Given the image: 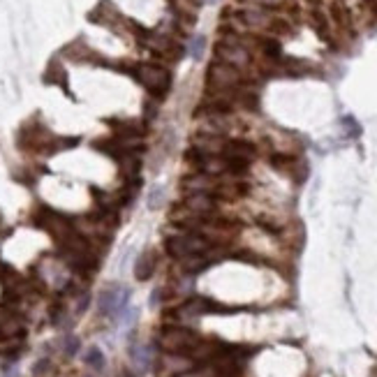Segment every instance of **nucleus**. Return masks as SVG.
<instances>
[{
	"instance_id": "obj_1",
	"label": "nucleus",
	"mask_w": 377,
	"mask_h": 377,
	"mask_svg": "<svg viewBox=\"0 0 377 377\" xmlns=\"http://www.w3.org/2000/svg\"><path fill=\"white\" fill-rule=\"evenodd\" d=\"M164 252L171 259L180 262L192 255H204V252H222L211 243L208 234L204 229H178L171 227L164 234Z\"/></svg>"
},
{
	"instance_id": "obj_2",
	"label": "nucleus",
	"mask_w": 377,
	"mask_h": 377,
	"mask_svg": "<svg viewBox=\"0 0 377 377\" xmlns=\"http://www.w3.org/2000/svg\"><path fill=\"white\" fill-rule=\"evenodd\" d=\"M132 77L137 79L144 86L148 95L158 102H162L167 98V93L171 90V72L167 65L162 63H137L134 70H132Z\"/></svg>"
},
{
	"instance_id": "obj_3",
	"label": "nucleus",
	"mask_w": 377,
	"mask_h": 377,
	"mask_svg": "<svg viewBox=\"0 0 377 377\" xmlns=\"http://www.w3.org/2000/svg\"><path fill=\"white\" fill-rule=\"evenodd\" d=\"M199 340H202V336L197 331L180 326V324H169L158 334V347L164 354L190 356V352L199 345Z\"/></svg>"
},
{
	"instance_id": "obj_4",
	"label": "nucleus",
	"mask_w": 377,
	"mask_h": 377,
	"mask_svg": "<svg viewBox=\"0 0 377 377\" xmlns=\"http://www.w3.org/2000/svg\"><path fill=\"white\" fill-rule=\"evenodd\" d=\"M127 296H130V292L125 290V287H118V285H107L102 290V294H100V301L98 306L100 310H102V315H118V312L125 310V303H127Z\"/></svg>"
},
{
	"instance_id": "obj_5",
	"label": "nucleus",
	"mask_w": 377,
	"mask_h": 377,
	"mask_svg": "<svg viewBox=\"0 0 377 377\" xmlns=\"http://www.w3.org/2000/svg\"><path fill=\"white\" fill-rule=\"evenodd\" d=\"M178 204L183 208H187V211H192V213H197V215L215 213V211L220 208L218 199L211 197V195H206V192H185V195H180Z\"/></svg>"
},
{
	"instance_id": "obj_6",
	"label": "nucleus",
	"mask_w": 377,
	"mask_h": 377,
	"mask_svg": "<svg viewBox=\"0 0 377 377\" xmlns=\"http://www.w3.org/2000/svg\"><path fill=\"white\" fill-rule=\"evenodd\" d=\"M37 224L42 229H46L51 236H56L58 241H63L67 234H72V222L70 218H65L63 213H56V211H42L37 215Z\"/></svg>"
},
{
	"instance_id": "obj_7",
	"label": "nucleus",
	"mask_w": 377,
	"mask_h": 377,
	"mask_svg": "<svg viewBox=\"0 0 377 377\" xmlns=\"http://www.w3.org/2000/svg\"><path fill=\"white\" fill-rule=\"evenodd\" d=\"M158 266H160V252L155 250V248H148V250H144L137 257V262H134V278H137L139 282H146V280H151L155 275Z\"/></svg>"
},
{
	"instance_id": "obj_8",
	"label": "nucleus",
	"mask_w": 377,
	"mask_h": 377,
	"mask_svg": "<svg viewBox=\"0 0 377 377\" xmlns=\"http://www.w3.org/2000/svg\"><path fill=\"white\" fill-rule=\"evenodd\" d=\"M83 361H86V366H90L93 370H102L104 368V354L98 347H90V350L86 352V356H83Z\"/></svg>"
},
{
	"instance_id": "obj_9",
	"label": "nucleus",
	"mask_w": 377,
	"mask_h": 377,
	"mask_svg": "<svg viewBox=\"0 0 377 377\" xmlns=\"http://www.w3.org/2000/svg\"><path fill=\"white\" fill-rule=\"evenodd\" d=\"M146 204H148L151 211H158V208L164 204V190H162V187H153V190L148 192V202Z\"/></svg>"
},
{
	"instance_id": "obj_10",
	"label": "nucleus",
	"mask_w": 377,
	"mask_h": 377,
	"mask_svg": "<svg viewBox=\"0 0 377 377\" xmlns=\"http://www.w3.org/2000/svg\"><path fill=\"white\" fill-rule=\"evenodd\" d=\"M79 347H81V340H79L77 336H65V354L67 356H74L79 352Z\"/></svg>"
},
{
	"instance_id": "obj_11",
	"label": "nucleus",
	"mask_w": 377,
	"mask_h": 377,
	"mask_svg": "<svg viewBox=\"0 0 377 377\" xmlns=\"http://www.w3.org/2000/svg\"><path fill=\"white\" fill-rule=\"evenodd\" d=\"M49 370H51V361H49V359H42V361H37V363H35L33 375H35V377H44Z\"/></svg>"
}]
</instances>
